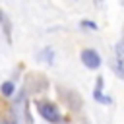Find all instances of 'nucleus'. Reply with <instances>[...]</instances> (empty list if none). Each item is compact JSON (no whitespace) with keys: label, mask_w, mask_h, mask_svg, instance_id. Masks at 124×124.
<instances>
[{"label":"nucleus","mask_w":124,"mask_h":124,"mask_svg":"<svg viewBox=\"0 0 124 124\" xmlns=\"http://www.w3.org/2000/svg\"><path fill=\"white\" fill-rule=\"evenodd\" d=\"M81 62H83L87 68L95 70V68L101 66V56H99L97 50H93V48H85V50H81Z\"/></svg>","instance_id":"1"},{"label":"nucleus","mask_w":124,"mask_h":124,"mask_svg":"<svg viewBox=\"0 0 124 124\" xmlns=\"http://www.w3.org/2000/svg\"><path fill=\"white\" fill-rule=\"evenodd\" d=\"M39 112H41L46 120H50V122H58V120H60V114L56 112V108H54L52 105H41V107H39Z\"/></svg>","instance_id":"2"},{"label":"nucleus","mask_w":124,"mask_h":124,"mask_svg":"<svg viewBox=\"0 0 124 124\" xmlns=\"http://www.w3.org/2000/svg\"><path fill=\"white\" fill-rule=\"evenodd\" d=\"M116 74L118 78L124 76V56H122V43L116 45Z\"/></svg>","instance_id":"3"},{"label":"nucleus","mask_w":124,"mask_h":124,"mask_svg":"<svg viewBox=\"0 0 124 124\" xmlns=\"http://www.w3.org/2000/svg\"><path fill=\"white\" fill-rule=\"evenodd\" d=\"M101 85H103V79H99V81H97V89L93 91V97H95L97 101H101V103H105V105H110L112 101H110V97H105V95L101 93Z\"/></svg>","instance_id":"4"},{"label":"nucleus","mask_w":124,"mask_h":124,"mask_svg":"<svg viewBox=\"0 0 124 124\" xmlns=\"http://www.w3.org/2000/svg\"><path fill=\"white\" fill-rule=\"evenodd\" d=\"M39 60H43V62H46V64H52V62H54V52H52V48H45L43 52H39Z\"/></svg>","instance_id":"5"},{"label":"nucleus","mask_w":124,"mask_h":124,"mask_svg":"<svg viewBox=\"0 0 124 124\" xmlns=\"http://www.w3.org/2000/svg\"><path fill=\"white\" fill-rule=\"evenodd\" d=\"M2 93L8 97V95H12L14 93V83L12 81H6V83H2Z\"/></svg>","instance_id":"6"},{"label":"nucleus","mask_w":124,"mask_h":124,"mask_svg":"<svg viewBox=\"0 0 124 124\" xmlns=\"http://www.w3.org/2000/svg\"><path fill=\"white\" fill-rule=\"evenodd\" d=\"M81 25L87 27V29H97V23H95V21H87V19H85V21H81Z\"/></svg>","instance_id":"7"}]
</instances>
